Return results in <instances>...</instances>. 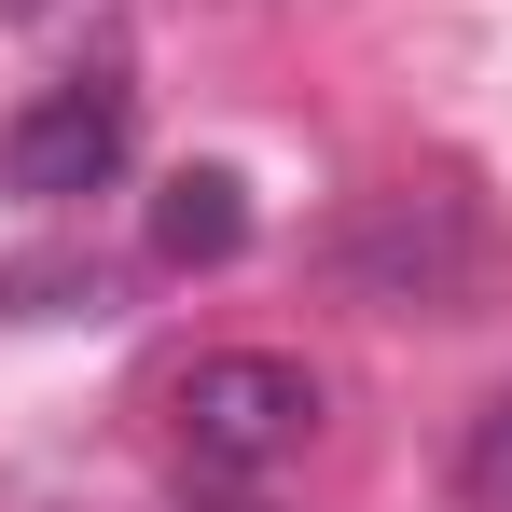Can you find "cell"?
Segmentation results:
<instances>
[{
  "mask_svg": "<svg viewBox=\"0 0 512 512\" xmlns=\"http://www.w3.org/2000/svg\"><path fill=\"white\" fill-rule=\"evenodd\" d=\"M180 457H194V485H250L277 471L305 429H319V374L305 360H277V346H222V360H194L180 374Z\"/></svg>",
  "mask_w": 512,
  "mask_h": 512,
  "instance_id": "obj_2",
  "label": "cell"
},
{
  "mask_svg": "<svg viewBox=\"0 0 512 512\" xmlns=\"http://www.w3.org/2000/svg\"><path fill=\"white\" fill-rule=\"evenodd\" d=\"M222 512H263V499H222Z\"/></svg>",
  "mask_w": 512,
  "mask_h": 512,
  "instance_id": "obj_8",
  "label": "cell"
},
{
  "mask_svg": "<svg viewBox=\"0 0 512 512\" xmlns=\"http://www.w3.org/2000/svg\"><path fill=\"white\" fill-rule=\"evenodd\" d=\"M333 277L374 319H485L512 291V250H499V222L457 180H374L333 222Z\"/></svg>",
  "mask_w": 512,
  "mask_h": 512,
  "instance_id": "obj_1",
  "label": "cell"
},
{
  "mask_svg": "<svg viewBox=\"0 0 512 512\" xmlns=\"http://www.w3.org/2000/svg\"><path fill=\"white\" fill-rule=\"evenodd\" d=\"M457 512H512V388L471 402V429H457Z\"/></svg>",
  "mask_w": 512,
  "mask_h": 512,
  "instance_id": "obj_6",
  "label": "cell"
},
{
  "mask_svg": "<svg viewBox=\"0 0 512 512\" xmlns=\"http://www.w3.org/2000/svg\"><path fill=\"white\" fill-rule=\"evenodd\" d=\"M97 305H111L97 250H14L0 263V319H97Z\"/></svg>",
  "mask_w": 512,
  "mask_h": 512,
  "instance_id": "obj_5",
  "label": "cell"
},
{
  "mask_svg": "<svg viewBox=\"0 0 512 512\" xmlns=\"http://www.w3.org/2000/svg\"><path fill=\"white\" fill-rule=\"evenodd\" d=\"M236 250H250V180L236 167H180L167 194H153V263H167V277H222Z\"/></svg>",
  "mask_w": 512,
  "mask_h": 512,
  "instance_id": "obj_4",
  "label": "cell"
},
{
  "mask_svg": "<svg viewBox=\"0 0 512 512\" xmlns=\"http://www.w3.org/2000/svg\"><path fill=\"white\" fill-rule=\"evenodd\" d=\"M125 139H139V84H125V70L42 84L0 125V194H14V208H84V194L125 180Z\"/></svg>",
  "mask_w": 512,
  "mask_h": 512,
  "instance_id": "obj_3",
  "label": "cell"
},
{
  "mask_svg": "<svg viewBox=\"0 0 512 512\" xmlns=\"http://www.w3.org/2000/svg\"><path fill=\"white\" fill-rule=\"evenodd\" d=\"M42 14H84V0H0V28H42Z\"/></svg>",
  "mask_w": 512,
  "mask_h": 512,
  "instance_id": "obj_7",
  "label": "cell"
}]
</instances>
